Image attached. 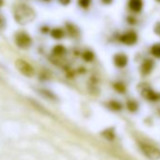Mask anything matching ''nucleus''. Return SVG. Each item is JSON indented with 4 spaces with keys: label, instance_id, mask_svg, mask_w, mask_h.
Masks as SVG:
<instances>
[{
    "label": "nucleus",
    "instance_id": "7",
    "mask_svg": "<svg viewBox=\"0 0 160 160\" xmlns=\"http://www.w3.org/2000/svg\"><path fill=\"white\" fill-rule=\"evenodd\" d=\"M152 68H153V61L152 59H146L141 64L140 72H141V73L143 75H147V74H149L152 72Z\"/></svg>",
    "mask_w": 160,
    "mask_h": 160
},
{
    "label": "nucleus",
    "instance_id": "9",
    "mask_svg": "<svg viewBox=\"0 0 160 160\" xmlns=\"http://www.w3.org/2000/svg\"><path fill=\"white\" fill-rule=\"evenodd\" d=\"M51 36H52L54 39L59 40V39H61V38L64 37V31H63L61 28H54V29L51 31Z\"/></svg>",
    "mask_w": 160,
    "mask_h": 160
},
{
    "label": "nucleus",
    "instance_id": "11",
    "mask_svg": "<svg viewBox=\"0 0 160 160\" xmlns=\"http://www.w3.org/2000/svg\"><path fill=\"white\" fill-rule=\"evenodd\" d=\"M126 107H127V109L131 112H136L138 109V103H136L135 101L133 100H130L126 103Z\"/></svg>",
    "mask_w": 160,
    "mask_h": 160
},
{
    "label": "nucleus",
    "instance_id": "13",
    "mask_svg": "<svg viewBox=\"0 0 160 160\" xmlns=\"http://www.w3.org/2000/svg\"><path fill=\"white\" fill-rule=\"evenodd\" d=\"M66 52V49L62 45H57L53 48V54L57 56H61Z\"/></svg>",
    "mask_w": 160,
    "mask_h": 160
},
{
    "label": "nucleus",
    "instance_id": "1",
    "mask_svg": "<svg viewBox=\"0 0 160 160\" xmlns=\"http://www.w3.org/2000/svg\"><path fill=\"white\" fill-rule=\"evenodd\" d=\"M14 18L17 23L26 25L35 18V12L26 4H19L14 8Z\"/></svg>",
    "mask_w": 160,
    "mask_h": 160
},
{
    "label": "nucleus",
    "instance_id": "21",
    "mask_svg": "<svg viewBox=\"0 0 160 160\" xmlns=\"http://www.w3.org/2000/svg\"><path fill=\"white\" fill-rule=\"evenodd\" d=\"M113 0H102V2L106 5H108V4H111Z\"/></svg>",
    "mask_w": 160,
    "mask_h": 160
},
{
    "label": "nucleus",
    "instance_id": "12",
    "mask_svg": "<svg viewBox=\"0 0 160 160\" xmlns=\"http://www.w3.org/2000/svg\"><path fill=\"white\" fill-rule=\"evenodd\" d=\"M108 107H109L112 110H114V111H119V110H121V109L122 108V104H121L120 102H118V101H110V102L108 103Z\"/></svg>",
    "mask_w": 160,
    "mask_h": 160
},
{
    "label": "nucleus",
    "instance_id": "20",
    "mask_svg": "<svg viewBox=\"0 0 160 160\" xmlns=\"http://www.w3.org/2000/svg\"><path fill=\"white\" fill-rule=\"evenodd\" d=\"M58 2L63 6H67L71 3V0H58Z\"/></svg>",
    "mask_w": 160,
    "mask_h": 160
},
{
    "label": "nucleus",
    "instance_id": "3",
    "mask_svg": "<svg viewBox=\"0 0 160 160\" xmlns=\"http://www.w3.org/2000/svg\"><path fill=\"white\" fill-rule=\"evenodd\" d=\"M15 41H16V43L18 44V46H20L22 48H27L31 44L30 37L28 36V34H27L26 32H23V31L16 34Z\"/></svg>",
    "mask_w": 160,
    "mask_h": 160
},
{
    "label": "nucleus",
    "instance_id": "17",
    "mask_svg": "<svg viewBox=\"0 0 160 160\" xmlns=\"http://www.w3.org/2000/svg\"><path fill=\"white\" fill-rule=\"evenodd\" d=\"M67 29L69 31V33L72 35V36H76L77 35V28L72 25V24H67Z\"/></svg>",
    "mask_w": 160,
    "mask_h": 160
},
{
    "label": "nucleus",
    "instance_id": "10",
    "mask_svg": "<svg viewBox=\"0 0 160 160\" xmlns=\"http://www.w3.org/2000/svg\"><path fill=\"white\" fill-rule=\"evenodd\" d=\"M102 136L108 139H114L115 138V133H114V130L113 129H106L102 132Z\"/></svg>",
    "mask_w": 160,
    "mask_h": 160
},
{
    "label": "nucleus",
    "instance_id": "23",
    "mask_svg": "<svg viewBox=\"0 0 160 160\" xmlns=\"http://www.w3.org/2000/svg\"><path fill=\"white\" fill-rule=\"evenodd\" d=\"M156 1H157V2H159V3H160V0H156Z\"/></svg>",
    "mask_w": 160,
    "mask_h": 160
},
{
    "label": "nucleus",
    "instance_id": "8",
    "mask_svg": "<svg viewBox=\"0 0 160 160\" xmlns=\"http://www.w3.org/2000/svg\"><path fill=\"white\" fill-rule=\"evenodd\" d=\"M143 2L142 0H129V8L135 12H139L142 10Z\"/></svg>",
    "mask_w": 160,
    "mask_h": 160
},
{
    "label": "nucleus",
    "instance_id": "16",
    "mask_svg": "<svg viewBox=\"0 0 160 160\" xmlns=\"http://www.w3.org/2000/svg\"><path fill=\"white\" fill-rule=\"evenodd\" d=\"M114 88H115V90H116L118 92H120V93H124L125 91H126L125 86H124L122 83H115V84H114Z\"/></svg>",
    "mask_w": 160,
    "mask_h": 160
},
{
    "label": "nucleus",
    "instance_id": "18",
    "mask_svg": "<svg viewBox=\"0 0 160 160\" xmlns=\"http://www.w3.org/2000/svg\"><path fill=\"white\" fill-rule=\"evenodd\" d=\"M92 0H79V5L82 8H88Z\"/></svg>",
    "mask_w": 160,
    "mask_h": 160
},
{
    "label": "nucleus",
    "instance_id": "14",
    "mask_svg": "<svg viewBox=\"0 0 160 160\" xmlns=\"http://www.w3.org/2000/svg\"><path fill=\"white\" fill-rule=\"evenodd\" d=\"M151 53L155 58H160V43L152 45V48H151Z\"/></svg>",
    "mask_w": 160,
    "mask_h": 160
},
{
    "label": "nucleus",
    "instance_id": "22",
    "mask_svg": "<svg viewBox=\"0 0 160 160\" xmlns=\"http://www.w3.org/2000/svg\"><path fill=\"white\" fill-rule=\"evenodd\" d=\"M3 5V0H0V7Z\"/></svg>",
    "mask_w": 160,
    "mask_h": 160
},
{
    "label": "nucleus",
    "instance_id": "4",
    "mask_svg": "<svg viewBox=\"0 0 160 160\" xmlns=\"http://www.w3.org/2000/svg\"><path fill=\"white\" fill-rule=\"evenodd\" d=\"M120 41L126 45H132V44H135L137 42L138 35L134 31H128L120 37Z\"/></svg>",
    "mask_w": 160,
    "mask_h": 160
},
{
    "label": "nucleus",
    "instance_id": "5",
    "mask_svg": "<svg viewBox=\"0 0 160 160\" xmlns=\"http://www.w3.org/2000/svg\"><path fill=\"white\" fill-rule=\"evenodd\" d=\"M113 61H114V64L118 68H123L128 63V58L124 54H117L114 56Z\"/></svg>",
    "mask_w": 160,
    "mask_h": 160
},
{
    "label": "nucleus",
    "instance_id": "6",
    "mask_svg": "<svg viewBox=\"0 0 160 160\" xmlns=\"http://www.w3.org/2000/svg\"><path fill=\"white\" fill-rule=\"evenodd\" d=\"M142 95L145 98H147L149 101H153L154 102V101L160 100V93H157V92H155L154 91H152L151 89L144 90L143 92H142Z\"/></svg>",
    "mask_w": 160,
    "mask_h": 160
},
{
    "label": "nucleus",
    "instance_id": "15",
    "mask_svg": "<svg viewBox=\"0 0 160 160\" xmlns=\"http://www.w3.org/2000/svg\"><path fill=\"white\" fill-rule=\"evenodd\" d=\"M83 58L86 60V61H88V62H90V61H92L93 58H94V54L92 52V51H86V52H84L83 53Z\"/></svg>",
    "mask_w": 160,
    "mask_h": 160
},
{
    "label": "nucleus",
    "instance_id": "19",
    "mask_svg": "<svg viewBox=\"0 0 160 160\" xmlns=\"http://www.w3.org/2000/svg\"><path fill=\"white\" fill-rule=\"evenodd\" d=\"M154 33L160 37V22H157L154 26Z\"/></svg>",
    "mask_w": 160,
    "mask_h": 160
},
{
    "label": "nucleus",
    "instance_id": "2",
    "mask_svg": "<svg viewBox=\"0 0 160 160\" xmlns=\"http://www.w3.org/2000/svg\"><path fill=\"white\" fill-rule=\"evenodd\" d=\"M139 147L143 154L148 157L151 160H157L160 158V150L156 148L153 145L145 143V142H140Z\"/></svg>",
    "mask_w": 160,
    "mask_h": 160
}]
</instances>
